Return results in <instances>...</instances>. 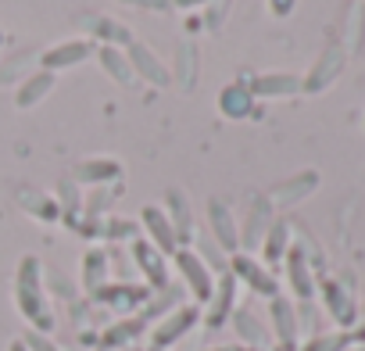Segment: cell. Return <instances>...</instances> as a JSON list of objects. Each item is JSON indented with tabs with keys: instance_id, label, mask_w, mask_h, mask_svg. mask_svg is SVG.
I'll use <instances>...</instances> for the list:
<instances>
[{
	"instance_id": "obj_1",
	"label": "cell",
	"mask_w": 365,
	"mask_h": 351,
	"mask_svg": "<svg viewBox=\"0 0 365 351\" xmlns=\"http://www.w3.org/2000/svg\"><path fill=\"white\" fill-rule=\"evenodd\" d=\"M15 305L36 333L54 330V315H51V305H47V290H43V265H40L36 255H26L15 269Z\"/></svg>"
},
{
	"instance_id": "obj_2",
	"label": "cell",
	"mask_w": 365,
	"mask_h": 351,
	"mask_svg": "<svg viewBox=\"0 0 365 351\" xmlns=\"http://www.w3.org/2000/svg\"><path fill=\"white\" fill-rule=\"evenodd\" d=\"M172 265H175L182 287L194 294V305L205 308L208 297H212V290H215V273L208 269V262H205L194 248H179V251L172 255Z\"/></svg>"
},
{
	"instance_id": "obj_3",
	"label": "cell",
	"mask_w": 365,
	"mask_h": 351,
	"mask_svg": "<svg viewBox=\"0 0 365 351\" xmlns=\"http://www.w3.org/2000/svg\"><path fill=\"white\" fill-rule=\"evenodd\" d=\"M230 273H233L237 283H244V287H247L251 294H258V297H276V294H279L276 273H272L262 258H255V255H247V251H237V255L230 258Z\"/></svg>"
},
{
	"instance_id": "obj_4",
	"label": "cell",
	"mask_w": 365,
	"mask_h": 351,
	"mask_svg": "<svg viewBox=\"0 0 365 351\" xmlns=\"http://www.w3.org/2000/svg\"><path fill=\"white\" fill-rule=\"evenodd\" d=\"M201 322V305H179V308H172L154 330H150V344L158 347V351H168L172 344H179L182 337H187L194 326Z\"/></svg>"
},
{
	"instance_id": "obj_5",
	"label": "cell",
	"mask_w": 365,
	"mask_h": 351,
	"mask_svg": "<svg viewBox=\"0 0 365 351\" xmlns=\"http://www.w3.org/2000/svg\"><path fill=\"white\" fill-rule=\"evenodd\" d=\"M237 287L240 283L233 280V273L215 276V290H212L208 305L201 308V319H205L208 330H222L226 319H233V312H237Z\"/></svg>"
},
{
	"instance_id": "obj_6",
	"label": "cell",
	"mask_w": 365,
	"mask_h": 351,
	"mask_svg": "<svg viewBox=\"0 0 365 351\" xmlns=\"http://www.w3.org/2000/svg\"><path fill=\"white\" fill-rule=\"evenodd\" d=\"M140 226L147 230V240H150L165 258H172V255L179 251V237H175V230H172V223H168L165 208H158V205L140 208Z\"/></svg>"
},
{
	"instance_id": "obj_7",
	"label": "cell",
	"mask_w": 365,
	"mask_h": 351,
	"mask_svg": "<svg viewBox=\"0 0 365 351\" xmlns=\"http://www.w3.org/2000/svg\"><path fill=\"white\" fill-rule=\"evenodd\" d=\"M129 251H133V262L140 265L143 280H147L154 290H168V258H165L150 240H140V237L129 244Z\"/></svg>"
},
{
	"instance_id": "obj_8",
	"label": "cell",
	"mask_w": 365,
	"mask_h": 351,
	"mask_svg": "<svg viewBox=\"0 0 365 351\" xmlns=\"http://www.w3.org/2000/svg\"><path fill=\"white\" fill-rule=\"evenodd\" d=\"M269 330H272V337L279 340V347H290V351H294L301 322H297V308H294V301H287L283 294L269 297Z\"/></svg>"
},
{
	"instance_id": "obj_9",
	"label": "cell",
	"mask_w": 365,
	"mask_h": 351,
	"mask_svg": "<svg viewBox=\"0 0 365 351\" xmlns=\"http://www.w3.org/2000/svg\"><path fill=\"white\" fill-rule=\"evenodd\" d=\"M90 54H97L93 40H65V44H54L51 51H43L40 65H43V72H61V68L83 65Z\"/></svg>"
},
{
	"instance_id": "obj_10",
	"label": "cell",
	"mask_w": 365,
	"mask_h": 351,
	"mask_svg": "<svg viewBox=\"0 0 365 351\" xmlns=\"http://www.w3.org/2000/svg\"><path fill=\"white\" fill-rule=\"evenodd\" d=\"M315 287H319V294H322V305H326L329 319H333L336 326H354V319H358L354 297H351L336 280H322V283H315Z\"/></svg>"
},
{
	"instance_id": "obj_11",
	"label": "cell",
	"mask_w": 365,
	"mask_h": 351,
	"mask_svg": "<svg viewBox=\"0 0 365 351\" xmlns=\"http://www.w3.org/2000/svg\"><path fill=\"white\" fill-rule=\"evenodd\" d=\"M283 269H287V287L294 290V297H297V301H312V294H315V276H312V265H308V258H304V251H301L297 244L287 251Z\"/></svg>"
},
{
	"instance_id": "obj_12",
	"label": "cell",
	"mask_w": 365,
	"mask_h": 351,
	"mask_svg": "<svg viewBox=\"0 0 365 351\" xmlns=\"http://www.w3.org/2000/svg\"><path fill=\"white\" fill-rule=\"evenodd\" d=\"M125 58H129V68H133V72H140V79H147L150 86H168V83H172L168 68H165V65L147 51V44L129 40V44H125Z\"/></svg>"
},
{
	"instance_id": "obj_13",
	"label": "cell",
	"mask_w": 365,
	"mask_h": 351,
	"mask_svg": "<svg viewBox=\"0 0 365 351\" xmlns=\"http://www.w3.org/2000/svg\"><path fill=\"white\" fill-rule=\"evenodd\" d=\"M208 223H212V233H215L219 248L230 251V255H237L240 251V226H237L233 212L222 201H208Z\"/></svg>"
},
{
	"instance_id": "obj_14",
	"label": "cell",
	"mask_w": 365,
	"mask_h": 351,
	"mask_svg": "<svg viewBox=\"0 0 365 351\" xmlns=\"http://www.w3.org/2000/svg\"><path fill=\"white\" fill-rule=\"evenodd\" d=\"M247 90H251V97H262V101L283 97V93H297L301 90V76H294V72H262V76L251 79Z\"/></svg>"
},
{
	"instance_id": "obj_15",
	"label": "cell",
	"mask_w": 365,
	"mask_h": 351,
	"mask_svg": "<svg viewBox=\"0 0 365 351\" xmlns=\"http://www.w3.org/2000/svg\"><path fill=\"white\" fill-rule=\"evenodd\" d=\"M72 176L83 187H104V183H111V180L122 176V165L115 158H86L83 165H76Z\"/></svg>"
},
{
	"instance_id": "obj_16",
	"label": "cell",
	"mask_w": 365,
	"mask_h": 351,
	"mask_svg": "<svg viewBox=\"0 0 365 351\" xmlns=\"http://www.w3.org/2000/svg\"><path fill=\"white\" fill-rule=\"evenodd\" d=\"M290 248H294L290 244V223L287 219H272L269 230H265V237H262V262L265 265H279Z\"/></svg>"
},
{
	"instance_id": "obj_17",
	"label": "cell",
	"mask_w": 365,
	"mask_h": 351,
	"mask_svg": "<svg viewBox=\"0 0 365 351\" xmlns=\"http://www.w3.org/2000/svg\"><path fill=\"white\" fill-rule=\"evenodd\" d=\"M54 83H58V79H54V72H43V68H40V72H33V76L15 90V104H19V108H36V104L54 90Z\"/></svg>"
},
{
	"instance_id": "obj_18",
	"label": "cell",
	"mask_w": 365,
	"mask_h": 351,
	"mask_svg": "<svg viewBox=\"0 0 365 351\" xmlns=\"http://www.w3.org/2000/svg\"><path fill=\"white\" fill-rule=\"evenodd\" d=\"M165 215H168V223H172V230H175V237H179V248H187V244H190V230H194V223H190L187 198H182L179 190H172V194L165 198Z\"/></svg>"
},
{
	"instance_id": "obj_19",
	"label": "cell",
	"mask_w": 365,
	"mask_h": 351,
	"mask_svg": "<svg viewBox=\"0 0 365 351\" xmlns=\"http://www.w3.org/2000/svg\"><path fill=\"white\" fill-rule=\"evenodd\" d=\"M340 65H344V54H340V47H329L322 58H319V65H315V72L308 76V79H301V90H322V86H329L333 79H336V72H340Z\"/></svg>"
},
{
	"instance_id": "obj_20",
	"label": "cell",
	"mask_w": 365,
	"mask_h": 351,
	"mask_svg": "<svg viewBox=\"0 0 365 351\" xmlns=\"http://www.w3.org/2000/svg\"><path fill=\"white\" fill-rule=\"evenodd\" d=\"M97 58H101L104 72H108V76H115V83H122V86H129V83H133V68H129L125 51H118V47L104 44V47H97Z\"/></svg>"
},
{
	"instance_id": "obj_21",
	"label": "cell",
	"mask_w": 365,
	"mask_h": 351,
	"mask_svg": "<svg viewBox=\"0 0 365 351\" xmlns=\"http://www.w3.org/2000/svg\"><path fill=\"white\" fill-rule=\"evenodd\" d=\"M269 223H272V219H269V205L258 201V205L251 208V215H247V226L240 230V248H255V244H262Z\"/></svg>"
},
{
	"instance_id": "obj_22",
	"label": "cell",
	"mask_w": 365,
	"mask_h": 351,
	"mask_svg": "<svg viewBox=\"0 0 365 351\" xmlns=\"http://www.w3.org/2000/svg\"><path fill=\"white\" fill-rule=\"evenodd\" d=\"M104 280H108V258H104V251L93 248V251L83 255V287L90 294H97L104 287Z\"/></svg>"
},
{
	"instance_id": "obj_23",
	"label": "cell",
	"mask_w": 365,
	"mask_h": 351,
	"mask_svg": "<svg viewBox=\"0 0 365 351\" xmlns=\"http://www.w3.org/2000/svg\"><path fill=\"white\" fill-rule=\"evenodd\" d=\"M93 297L104 301V305H118V308H125V305H136V301L143 305V301H147V290H143V287H125V283H115V287L104 283Z\"/></svg>"
},
{
	"instance_id": "obj_24",
	"label": "cell",
	"mask_w": 365,
	"mask_h": 351,
	"mask_svg": "<svg viewBox=\"0 0 365 351\" xmlns=\"http://www.w3.org/2000/svg\"><path fill=\"white\" fill-rule=\"evenodd\" d=\"M251 90L247 86H226L222 93H219V108L226 111V115H233V118H244L247 111H251Z\"/></svg>"
},
{
	"instance_id": "obj_25",
	"label": "cell",
	"mask_w": 365,
	"mask_h": 351,
	"mask_svg": "<svg viewBox=\"0 0 365 351\" xmlns=\"http://www.w3.org/2000/svg\"><path fill=\"white\" fill-rule=\"evenodd\" d=\"M233 322H237V330H240V337H244L247 344L262 347V344L269 340V333H265V330H262V322L251 315V308H237V312H233Z\"/></svg>"
},
{
	"instance_id": "obj_26",
	"label": "cell",
	"mask_w": 365,
	"mask_h": 351,
	"mask_svg": "<svg viewBox=\"0 0 365 351\" xmlns=\"http://www.w3.org/2000/svg\"><path fill=\"white\" fill-rule=\"evenodd\" d=\"M351 340V333H312V340L301 351H347Z\"/></svg>"
},
{
	"instance_id": "obj_27",
	"label": "cell",
	"mask_w": 365,
	"mask_h": 351,
	"mask_svg": "<svg viewBox=\"0 0 365 351\" xmlns=\"http://www.w3.org/2000/svg\"><path fill=\"white\" fill-rule=\"evenodd\" d=\"M315 183H319V176H315V172H301L297 180H290L287 187L276 190V198H283V201H290V198H304L308 190H315Z\"/></svg>"
},
{
	"instance_id": "obj_28",
	"label": "cell",
	"mask_w": 365,
	"mask_h": 351,
	"mask_svg": "<svg viewBox=\"0 0 365 351\" xmlns=\"http://www.w3.org/2000/svg\"><path fill=\"white\" fill-rule=\"evenodd\" d=\"M136 333H143V319H125V322H118V326H111V330L104 333V344H108V347H115V344L133 340Z\"/></svg>"
},
{
	"instance_id": "obj_29",
	"label": "cell",
	"mask_w": 365,
	"mask_h": 351,
	"mask_svg": "<svg viewBox=\"0 0 365 351\" xmlns=\"http://www.w3.org/2000/svg\"><path fill=\"white\" fill-rule=\"evenodd\" d=\"M133 233H136V223H125V219L104 223V237H111V240H125V237H133Z\"/></svg>"
},
{
	"instance_id": "obj_30",
	"label": "cell",
	"mask_w": 365,
	"mask_h": 351,
	"mask_svg": "<svg viewBox=\"0 0 365 351\" xmlns=\"http://www.w3.org/2000/svg\"><path fill=\"white\" fill-rule=\"evenodd\" d=\"M22 340H26V347H29V351H61L47 333H36V330H26V337H22Z\"/></svg>"
},
{
	"instance_id": "obj_31",
	"label": "cell",
	"mask_w": 365,
	"mask_h": 351,
	"mask_svg": "<svg viewBox=\"0 0 365 351\" xmlns=\"http://www.w3.org/2000/svg\"><path fill=\"white\" fill-rule=\"evenodd\" d=\"M294 4H297V0H269V11H272L276 19H287V15L294 11Z\"/></svg>"
},
{
	"instance_id": "obj_32",
	"label": "cell",
	"mask_w": 365,
	"mask_h": 351,
	"mask_svg": "<svg viewBox=\"0 0 365 351\" xmlns=\"http://www.w3.org/2000/svg\"><path fill=\"white\" fill-rule=\"evenodd\" d=\"M125 4H140V8H150V11H161V8H168V0H125Z\"/></svg>"
},
{
	"instance_id": "obj_33",
	"label": "cell",
	"mask_w": 365,
	"mask_h": 351,
	"mask_svg": "<svg viewBox=\"0 0 365 351\" xmlns=\"http://www.w3.org/2000/svg\"><path fill=\"white\" fill-rule=\"evenodd\" d=\"M175 8H197V4H208V0H172Z\"/></svg>"
},
{
	"instance_id": "obj_34",
	"label": "cell",
	"mask_w": 365,
	"mask_h": 351,
	"mask_svg": "<svg viewBox=\"0 0 365 351\" xmlns=\"http://www.w3.org/2000/svg\"><path fill=\"white\" fill-rule=\"evenodd\" d=\"M8 351H29V347H26V340H22V337H15V340L8 344Z\"/></svg>"
},
{
	"instance_id": "obj_35",
	"label": "cell",
	"mask_w": 365,
	"mask_h": 351,
	"mask_svg": "<svg viewBox=\"0 0 365 351\" xmlns=\"http://www.w3.org/2000/svg\"><path fill=\"white\" fill-rule=\"evenodd\" d=\"M347 351H365V344H354V347H347Z\"/></svg>"
},
{
	"instance_id": "obj_36",
	"label": "cell",
	"mask_w": 365,
	"mask_h": 351,
	"mask_svg": "<svg viewBox=\"0 0 365 351\" xmlns=\"http://www.w3.org/2000/svg\"><path fill=\"white\" fill-rule=\"evenodd\" d=\"M219 351H226V347H219ZM230 351H240V347H230Z\"/></svg>"
},
{
	"instance_id": "obj_37",
	"label": "cell",
	"mask_w": 365,
	"mask_h": 351,
	"mask_svg": "<svg viewBox=\"0 0 365 351\" xmlns=\"http://www.w3.org/2000/svg\"><path fill=\"white\" fill-rule=\"evenodd\" d=\"M154 351H158V347H154Z\"/></svg>"
}]
</instances>
